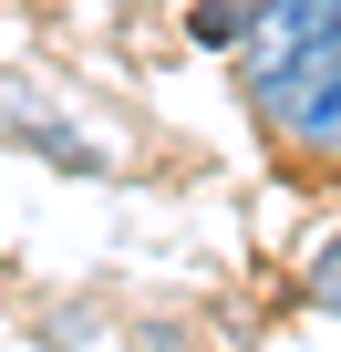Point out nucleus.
Wrapping results in <instances>:
<instances>
[{
  "instance_id": "2",
  "label": "nucleus",
  "mask_w": 341,
  "mask_h": 352,
  "mask_svg": "<svg viewBox=\"0 0 341 352\" xmlns=\"http://www.w3.org/2000/svg\"><path fill=\"white\" fill-rule=\"evenodd\" d=\"M248 104H259L269 135H290L300 155H331V166H341V52H331V63H300V73H279V83H259Z\"/></svg>"
},
{
  "instance_id": "5",
  "label": "nucleus",
  "mask_w": 341,
  "mask_h": 352,
  "mask_svg": "<svg viewBox=\"0 0 341 352\" xmlns=\"http://www.w3.org/2000/svg\"><path fill=\"white\" fill-rule=\"evenodd\" d=\"M300 300L341 321V239H320V249H310V270H300Z\"/></svg>"
},
{
  "instance_id": "3",
  "label": "nucleus",
  "mask_w": 341,
  "mask_h": 352,
  "mask_svg": "<svg viewBox=\"0 0 341 352\" xmlns=\"http://www.w3.org/2000/svg\"><path fill=\"white\" fill-rule=\"evenodd\" d=\"M0 135H11L21 155H52V166H73V176H104V145H93V135H73V124H42V114H11Z\"/></svg>"
},
{
  "instance_id": "4",
  "label": "nucleus",
  "mask_w": 341,
  "mask_h": 352,
  "mask_svg": "<svg viewBox=\"0 0 341 352\" xmlns=\"http://www.w3.org/2000/svg\"><path fill=\"white\" fill-rule=\"evenodd\" d=\"M248 21H259V0H197V11H187V42L197 52H248Z\"/></svg>"
},
{
  "instance_id": "1",
  "label": "nucleus",
  "mask_w": 341,
  "mask_h": 352,
  "mask_svg": "<svg viewBox=\"0 0 341 352\" xmlns=\"http://www.w3.org/2000/svg\"><path fill=\"white\" fill-rule=\"evenodd\" d=\"M341 52V0H259V21H248V52H238V83H279L300 63H331Z\"/></svg>"
}]
</instances>
